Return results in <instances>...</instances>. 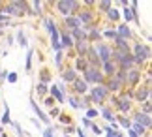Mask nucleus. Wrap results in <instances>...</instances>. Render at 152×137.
Instances as JSON below:
<instances>
[{
	"instance_id": "obj_1",
	"label": "nucleus",
	"mask_w": 152,
	"mask_h": 137,
	"mask_svg": "<svg viewBox=\"0 0 152 137\" xmlns=\"http://www.w3.org/2000/svg\"><path fill=\"white\" fill-rule=\"evenodd\" d=\"M130 55L133 58V66L141 68L143 64H148L150 62V56H152L150 45L143 43V41H135V40H133L132 45H130Z\"/></svg>"
},
{
	"instance_id": "obj_2",
	"label": "nucleus",
	"mask_w": 152,
	"mask_h": 137,
	"mask_svg": "<svg viewBox=\"0 0 152 137\" xmlns=\"http://www.w3.org/2000/svg\"><path fill=\"white\" fill-rule=\"evenodd\" d=\"M0 13H4L6 17H15V19H21V17L28 15V2H23V0H11V2H4Z\"/></svg>"
},
{
	"instance_id": "obj_3",
	"label": "nucleus",
	"mask_w": 152,
	"mask_h": 137,
	"mask_svg": "<svg viewBox=\"0 0 152 137\" xmlns=\"http://www.w3.org/2000/svg\"><path fill=\"white\" fill-rule=\"evenodd\" d=\"M53 8L56 10L58 15L64 17H69V15H75L77 11L81 10V2L79 0H58V2L53 4Z\"/></svg>"
},
{
	"instance_id": "obj_4",
	"label": "nucleus",
	"mask_w": 152,
	"mask_h": 137,
	"mask_svg": "<svg viewBox=\"0 0 152 137\" xmlns=\"http://www.w3.org/2000/svg\"><path fill=\"white\" fill-rule=\"evenodd\" d=\"M88 98H90V102L96 103L98 107H103V105H107L111 94L107 92L105 85H94V86L88 88Z\"/></svg>"
},
{
	"instance_id": "obj_5",
	"label": "nucleus",
	"mask_w": 152,
	"mask_h": 137,
	"mask_svg": "<svg viewBox=\"0 0 152 137\" xmlns=\"http://www.w3.org/2000/svg\"><path fill=\"white\" fill-rule=\"evenodd\" d=\"M141 81H143V70L133 66L132 70H128V71H126V83H124V88H130V90H133L135 86L141 85Z\"/></svg>"
},
{
	"instance_id": "obj_6",
	"label": "nucleus",
	"mask_w": 152,
	"mask_h": 137,
	"mask_svg": "<svg viewBox=\"0 0 152 137\" xmlns=\"http://www.w3.org/2000/svg\"><path fill=\"white\" fill-rule=\"evenodd\" d=\"M81 77H83V81H85L88 86L103 85V83H105V77L102 75V71H100V70H94V68H86Z\"/></svg>"
},
{
	"instance_id": "obj_7",
	"label": "nucleus",
	"mask_w": 152,
	"mask_h": 137,
	"mask_svg": "<svg viewBox=\"0 0 152 137\" xmlns=\"http://www.w3.org/2000/svg\"><path fill=\"white\" fill-rule=\"evenodd\" d=\"M98 55V60H100L102 64L103 62H109L111 60V55H113V47H111L109 41H98V43L92 45Z\"/></svg>"
},
{
	"instance_id": "obj_8",
	"label": "nucleus",
	"mask_w": 152,
	"mask_h": 137,
	"mask_svg": "<svg viewBox=\"0 0 152 137\" xmlns=\"http://www.w3.org/2000/svg\"><path fill=\"white\" fill-rule=\"evenodd\" d=\"M28 103H30V109L34 111V118H38V120L42 122V124H45V128L51 126V118L47 116V113H45L42 107L38 105L36 98H34V94H30V98H28Z\"/></svg>"
},
{
	"instance_id": "obj_9",
	"label": "nucleus",
	"mask_w": 152,
	"mask_h": 137,
	"mask_svg": "<svg viewBox=\"0 0 152 137\" xmlns=\"http://www.w3.org/2000/svg\"><path fill=\"white\" fill-rule=\"evenodd\" d=\"M148 100H150V86L139 85L132 90V102L143 103V102H148Z\"/></svg>"
},
{
	"instance_id": "obj_10",
	"label": "nucleus",
	"mask_w": 152,
	"mask_h": 137,
	"mask_svg": "<svg viewBox=\"0 0 152 137\" xmlns=\"http://www.w3.org/2000/svg\"><path fill=\"white\" fill-rule=\"evenodd\" d=\"M130 118H132V122L139 124V126H143L147 132H150V128H152V118H150V115H145V113H141V111H132Z\"/></svg>"
},
{
	"instance_id": "obj_11",
	"label": "nucleus",
	"mask_w": 152,
	"mask_h": 137,
	"mask_svg": "<svg viewBox=\"0 0 152 137\" xmlns=\"http://www.w3.org/2000/svg\"><path fill=\"white\" fill-rule=\"evenodd\" d=\"M69 86H72V94H73V96H79V98L85 96V94H88V88H90V86L83 81V77H81V75H79Z\"/></svg>"
},
{
	"instance_id": "obj_12",
	"label": "nucleus",
	"mask_w": 152,
	"mask_h": 137,
	"mask_svg": "<svg viewBox=\"0 0 152 137\" xmlns=\"http://www.w3.org/2000/svg\"><path fill=\"white\" fill-rule=\"evenodd\" d=\"M115 32H116V36H118L120 40H124V41H133V30L130 28V25L120 23V25L115 26Z\"/></svg>"
},
{
	"instance_id": "obj_13",
	"label": "nucleus",
	"mask_w": 152,
	"mask_h": 137,
	"mask_svg": "<svg viewBox=\"0 0 152 137\" xmlns=\"http://www.w3.org/2000/svg\"><path fill=\"white\" fill-rule=\"evenodd\" d=\"M105 88H107V92L109 94H122L124 92V85H122V83L118 81V79H115V77H111V79H105Z\"/></svg>"
},
{
	"instance_id": "obj_14",
	"label": "nucleus",
	"mask_w": 152,
	"mask_h": 137,
	"mask_svg": "<svg viewBox=\"0 0 152 137\" xmlns=\"http://www.w3.org/2000/svg\"><path fill=\"white\" fill-rule=\"evenodd\" d=\"M77 77H79V73H77V71H75L72 66H64V70L60 71V81L64 83V85H66V83H68V85H72V83L77 79Z\"/></svg>"
},
{
	"instance_id": "obj_15",
	"label": "nucleus",
	"mask_w": 152,
	"mask_h": 137,
	"mask_svg": "<svg viewBox=\"0 0 152 137\" xmlns=\"http://www.w3.org/2000/svg\"><path fill=\"white\" fill-rule=\"evenodd\" d=\"M49 96L55 100V103L56 105H62V103H66V94L58 90V86L53 83V85H49Z\"/></svg>"
},
{
	"instance_id": "obj_16",
	"label": "nucleus",
	"mask_w": 152,
	"mask_h": 137,
	"mask_svg": "<svg viewBox=\"0 0 152 137\" xmlns=\"http://www.w3.org/2000/svg\"><path fill=\"white\" fill-rule=\"evenodd\" d=\"M62 26H64V32H72L75 28H81V23L77 21L75 15H69V17H64L62 19Z\"/></svg>"
},
{
	"instance_id": "obj_17",
	"label": "nucleus",
	"mask_w": 152,
	"mask_h": 137,
	"mask_svg": "<svg viewBox=\"0 0 152 137\" xmlns=\"http://www.w3.org/2000/svg\"><path fill=\"white\" fill-rule=\"evenodd\" d=\"M116 64L113 62V60H109V62H103L102 66H100V71H102V75L105 77V79H111L115 73H116Z\"/></svg>"
},
{
	"instance_id": "obj_18",
	"label": "nucleus",
	"mask_w": 152,
	"mask_h": 137,
	"mask_svg": "<svg viewBox=\"0 0 152 137\" xmlns=\"http://www.w3.org/2000/svg\"><path fill=\"white\" fill-rule=\"evenodd\" d=\"M98 111H100V116L103 118V120L105 122H115V118H116V113L113 111V107H109V105H103V107H100V109H98Z\"/></svg>"
},
{
	"instance_id": "obj_19",
	"label": "nucleus",
	"mask_w": 152,
	"mask_h": 137,
	"mask_svg": "<svg viewBox=\"0 0 152 137\" xmlns=\"http://www.w3.org/2000/svg\"><path fill=\"white\" fill-rule=\"evenodd\" d=\"M72 47H73V40L69 38V34H68V32H64V30H62V32H60V49L66 53V51L72 49Z\"/></svg>"
},
{
	"instance_id": "obj_20",
	"label": "nucleus",
	"mask_w": 152,
	"mask_h": 137,
	"mask_svg": "<svg viewBox=\"0 0 152 137\" xmlns=\"http://www.w3.org/2000/svg\"><path fill=\"white\" fill-rule=\"evenodd\" d=\"M88 47H90L88 41H75L72 49L75 51V55H77V56H85V55H86V51H88Z\"/></svg>"
},
{
	"instance_id": "obj_21",
	"label": "nucleus",
	"mask_w": 152,
	"mask_h": 137,
	"mask_svg": "<svg viewBox=\"0 0 152 137\" xmlns=\"http://www.w3.org/2000/svg\"><path fill=\"white\" fill-rule=\"evenodd\" d=\"M43 6H45V2H42V0H32V2H28V8H32L34 17L43 15Z\"/></svg>"
},
{
	"instance_id": "obj_22",
	"label": "nucleus",
	"mask_w": 152,
	"mask_h": 137,
	"mask_svg": "<svg viewBox=\"0 0 152 137\" xmlns=\"http://www.w3.org/2000/svg\"><path fill=\"white\" fill-rule=\"evenodd\" d=\"M115 122L118 124V128H122V130H130V126H132V118L128 115H116Z\"/></svg>"
},
{
	"instance_id": "obj_23",
	"label": "nucleus",
	"mask_w": 152,
	"mask_h": 137,
	"mask_svg": "<svg viewBox=\"0 0 152 137\" xmlns=\"http://www.w3.org/2000/svg\"><path fill=\"white\" fill-rule=\"evenodd\" d=\"M75 71H77V73L81 75L83 73V71L88 68V64H86V60H85V56H75V62H73V66H72Z\"/></svg>"
},
{
	"instance_id": "obj_24",
	"label": "nucleus",
	"mask_w": 152,
	"mask_h": 137,
	"mask_svg": "<svg viewBox=\"0 0 152 137\" xmlns=\"http://www.w3.org/2000/svg\"><path fill=\"white\" fill-rule=\"evenodd\" d=\"M34 55H36V49H34V47H28L26 58H25V71H26V73L32 71V58H34Z\"/></svg>"
},
{
	"instance_id": "obj_25",
	"label": "nucleus",
	"mask_w": 152,
	"mask_h": 137,
	"mask_svg": "<svg viewBox=\"0 0 152 137\" xmlns=\"http://www.w3.org/2000/svg\"><path fill=\"white\" fill-rule=\"evenodd\" d=\"M13 38H15V41H17V45H19V47H23V49H26V47H28V38H26V34L23 32V28L17 30V34L13 36Z\"/></svg>"
},
{
	"instance_id": "obj_26",
	"label": "nucleus",
	"mask_w": 152,
	"mask_h": 137,
	"mask_svg": "<svg viewBox=\"0 0 152 137\" xmlns=\"http://www.w3.org/2000/svg\"><path fill=\"white\" fill-rule=\"evenodd\" d=\"M68 34H69V38L73 40V43L75 41H86V32L83 30V28H75V30L68 32Z\"/></svg>"
},
{
	"instance_id": "obj_27",
	"label": "nucleus",
	"mask_w": 152,
	"mask_h": 137,
	"mask_svg": "<svg viewBox=\"0 0 152 137\" xmlns=\"http://www.w3.org/2000/svg\"><path fill=\"white\" fill-rule=\"evenodd\" d=\"M105 17H107V21L109 23H113V26L116 25V23L120 21V10H116V8H111L107 13H105Z\"/></svg>"
},
{
	"instance_id": "obj_28",
	"label": "nucleus",
	"mask_w": 152,
	"mask_h": 137,
	"mask_svg": "<svg viewBox=\"0 0 152 137\" xmlns=\"http://www.w3.org/2000/svg\"><path fill=\"white\" fill-rule=\"evenodd\" d=\"M43 26H45V30H47V34H51L53 30H56V21L53 19V17L49 15V17H43Z\"/></svg>"
},
{
	"instance_id": "obj_29",
	"label": "nucleus",
	"mask_w": 152,
	"mask_h": 137,
	"mask_svg": "<svg viewBox=\"0 0 152 137\" xmlns=\"http://www.w3.org/2000/svg\"><path fill=\"white\" fill-rule=\"evenodd\" d=\"M64 60H66V53L64 51H58V53H55V66H56V70H64Z\"/></svg>"
},
{
	"instance_id": "obj_30",
	"label": "nucleus",
	"mask_w": 152,
	"mask_h": 137,
	"mask_svg": "<svg viewBox=\"0 0 152 137\" xmlns=\"http://www.w3.org/2000/svg\"><path fill=\"white\" fill-rule=\"evenodd\" d=\"M36 94L39 100H43L45 96H49V85H43V83H38L36 85Z\"/></svg>"
},
{
	"instance_id": "obj_31",
	"label": "nucleus",
	"mask_w": 152,
	"mask_h": 137,
	"mask_svg": "<svg viewBox=\"0 0 152 137\" xmlns=\"http://www.w3.org/2000/svg\"><path fill=\"white\" fill-rule=\"evenodd\" d=\"M13 120H11V111H10V107L6 105L4 107V115L0 116V126H8V124H11Z\"/></svg>"
},
{
	"instance_id": "obj_32",
	"label": "nucleus",
	"mask_w": 152,
	"mask_h": 137,
	"mask_svg": "<svg viewBox=\"0 0 152 137\" xmlns=\"http://www.w3.org/2000/svg\"><path fill=\"white\" fill-rule=\"evenodd\" d=\"M96 8L100 13H107V11L113 8V2L111 0H102V2H96Z\"/></svg>"
},
{
	"instance_id": "obj_33",
	"label": "nucleus",
	"mask_w": 152,
	"mask_h": 137,
	"mask_svg": "<svg viewBox=\"0 0 152 137\" xmlns=\"http://www.w3.org/2000/svg\"><path fill=\"white\" fill-rule=\"evenodd\" d=\"M92 107V102H90V98H88V94H85V96H81L79 98V109H90Z\"/></svg>"
},
{
	"instance_id": "obj_34",
	"label": "nucleus",
	"mask_w": 152,
	"mask_h": 137,
	"mask_svg": "<svg viewBox=\"0 0 152 137\" xmlns=\"http://www.w3.org/2000/svg\"><path fill=\"white\" fill-rule=\"evenodd\" d=\"M66 102L72 109H79V96H73V94H68L66 96Z\"/></svg>"
},
{
	"instance_id": "obj_35",
	"label": "nucleus",
	"mask_w": 152,
	"mask_h": 137,
	"mask_svg": "<svg viewBox=\"0 0 152 137\" xmlns=\"http://www.w3.org/2000/svg\"><path fill=\"white\" fill-rule=\"evenodd\" d=\"M130 130L133 133H137L139 137H143V135H147V133H150V132H147L143 126H139V124H135V122H132V126H130Z\"/></svg>"
},
{
	"instance_id": "obj_36",
	"label": "nucleus",
	"mask_w": 152,
	"mask_h": 137,
	"mask_svg": "<svg viewBox=\"0 0 152 137\" xmlns=\"http://www.w3.org/2000/svg\"><path fill=\"white\" fill-rule=\"evenodd\" d=\"M38 83H43V85H49V83H51V75H49V70H42V71H39V81Z\"/></svg>"
},
{
	"instance_id": "obj_37",
	"label": "nucleus",
	"mask_w": 152,
	"mask_h": 137,
	"mask_svg": "<svg viewBox=\"0 0 152 137\" xmlns=\"http://www.w3.org/2000/svg\"><path fill=\"white\" fill-rule=\"evenodd\" d=\"M11 126L15 128V133H17V137H30V133H28V132H25V130L21 128V124H19V122H11Z\"/></svg>"
},
{
	"instance_id": "obj_38",
	"label": "nucleus",
	"mask_w": 152,
	"mask_h": 137,
	"mask_svg": "<svg viewBox=\"0 0 152 137\" xmlns=\"http://www.w3.org/2000/svg\"><path fill=\"white\" fill-rule=\"evenodd\" d=\"M96 116H100V111L94 109V107H90V109H86V111H85V118H88V120L94 122V118H96Z\"/></svg>"
},
{
	"instance_id": "obj_39",
	"label": "nucleus",
	"mask_w": 152,
	"mask_h": 137,
	"mask_svg": "<svg viewBox=\"0 0 152 137\" xmlns=\"http://www.w3.org/2000/svg\"><path fill=\"white\" fill-rule=\"evenodd\" d=\"M137 111L145 113V115H150V111H152V102L148 100V102H143V103H139V109H137Z\"/></svg>"
},
{
	"instance_id": "obj_40",
	"label": "nucleus",
	"mask_w": 152,
	"mask_h": 137,
	"mask_svg": "<svg viewBox=\"0 0 152 137\" xmlns=\"http://www.w3.org/2000/svg\"><path fill=\"white\" fill-rule=\"evenodd\" d=\"M6 81H8L10 85H15V83L19 81V75H17V71H8V75H6Z\"/></svg>"
},
{
	"instance_id": "obj_41",
	"label": "nucleus",
	"mask_w": 152,
	"mask_h": 137,
	"mask_svg": "<svg viewBox=\"0 0 152 137\" xmlns=\"http://www.w3.org/2000/svg\"><path fill=\"white\" fill-rule=\"evenodd\" d=\"M58 122L64 124V126H69V124H72V116L66 115V113H60V115H58Z\"/></svg>"
},
{
	"instance_id": "obj_42",
	"label": "nucleus",
	"mask_w": 152,
	"mask_h": 137,
	"mask_svg": "<svg viewBox=\"0 0 152 137\" xmlns=\"http://www.w3.org/2000/svg\"><path fill=\"white\" fill-rule=\"evenodd\" d=\"M42 137H56L55 135V126H47V128H43V132H42Z\"/></svg>"
},
{
	"instance_id": "obj_43",
	"label": "nucleus",
	"mask_w": 152,
	"mask_h": 137,
	"mask_svg": "<svg viewBox=\"0 0 152 137\" xmlns=\"http://www.w3.org/2000/svg\"><path fill=\"white\" fill-rule=\"evenodd\" d=\"M60 113H62V109H60L58 105H55V107H53V109L49 111V115H47V116H49V118H51V116H53V118H58V115H60Z\"/></svg>"
},
{
	"instance_id": "obj_44",
	"label": "nucleus",
	"mask_w": 152,
	"mask_h": 137,
	"mask_svg": "<svg viewBox=\"0 0 152 137\" xmlns=\"http://www.w3.org/2000/svg\"><path fill=\"white\" fill-rule=\"evenodd\" d=\"M43 105H45V107H49V109H53V107H55L56 103H55V100H53L51 96H45V98H43Z\"/></svg>"
},
{
	"instance_id": "obj_45",
	"label": "nucleus",
	"mask_w": 152,
	"mask_h": 137,
	"mask_svg": "<svg viewBox=\"0 0 152 137\" xmlns=\"http://www.w3.org/2000/svg\"><path fill=\"white\" fill-rule=\"evenodd\" d=\"M90 130H92V132H94V135H96V137H100V135L103 133V130H102L100 126H98L96 122H92V126H90Z\"/></svg>"
},
{
	"instance_id": "obj_46",
	"label": "nucleus",
	"mask_w": 152,
	"mask_h": 137,
	"mask_svg": "<svg viewBox=\"0 0 152 137\" xmlns=\"http://www.w3.org/2000/svg\"><path fill=\"white\" fill-rule=\"evenodd\" d=\"M81 122H83V126H81V128H83L85 132H86V130H88V128L92 126V120H88V118H85V116L81 118Z\"/></svg>"
},
{
	"instance_id": "obj_47",
	"label": "nucleus",
	"mask_w": 152,
	"mask_h": 137,
	"mask_svg": "<svg viewBox=\"0 0 152 137\" xmlns=\"http://www.w3.org/2000/svg\"><path fill=\"white\" fill-rule=\"evenodd\" d=\"M73 132H75V126H73V124H69V126L64 128V135H69V133H73Z\"/></svg>"
},
{
	"instance_id": "obj_48",
	"label": "nucleus",
	"mask_w": 152,
	"mask_h": 137,
	"mask_svg": "<svg viewBox=\"0 0 152 137\" xmlns=\"http://www.w3.org/2000/svg\"><path fill=\"white\" fill-rule=\"evenodd\" d=\"M30 120H32V124H34V126H36L38 130H43V124H42V122H39V120H38V118H34V116H32V118H30Z\"/></svg>"
},
{
	"instance_id": "obj_49",
	"label": "nucleus",
	"mask_w": 152,
	"mask_h": 137,
	"mask_svg": "<svg viewBox=\"0 0 152 137\" xmlns=\"http://www.w3.org/2000/svg\"><path fill=\"white\" fill-rule=\"evenodd\" d=\"M75 133H77V137H88L83 128H75Z\"/></svg>"
},
{
	"instance_id": "obj_50",
	"label": "nucleus",
	"mask_w": 152,
	"mask_h": 137,
	"mask_svg": "<svg viewBox=\"0 0 152 137\" xmlns=\"http://www.w3.org/2000/svg\"><path fill=\"white\" fill-rule=\"evenodd\" d=\"M141 36H145V40H147V45L150 43V32L148 30H143V28H141Z\"/></svg>"
},
{
	"instance_id": "obj_51",
	"label": "nucleus",
	"mask_w": 152,
	"mask_h": 137,
	"mask_svg": "<svg viewBox=\"0 0 152 137\" xmlns=\"http://www.w3.org/2000/svg\"><path fill=\"white\" fill-rule=\"evenodd\" d=\"M13 43H15V38H13V36H8V38H6V45L11 47Z\"/></svg>"
},
{
	"instance_id": "obj_52",
	"label": "nucleus",
	"mask_w": 152,
	"mask_h": 137,
	"mask_svg": "<svg viewBox=\"0 0 152 137\" xmlns=\"http://www.w3.org/2000/svg\"><path fill=\"white\" fill-rule=\"evenodd\" d=\"M120 132H113V130H109V132H105V137H118Z\"/></svg>"
},
{
	"instance_id": "obj_53",
	"label": "nucleus",
	"mask_w": 152,
	"mask_h": 137,
	"mask_svg": "<svg viewBox=\"0 0 152 137\" xmlns=\"http://www.w3.org/2000/svg\"><path fill=\"white\" fill-rule=\"evenodd\" d=\"M6 75H8V71H6V70H0V83L6 81Z\"/></svg>"
},
{
	"instance_id": "obj_54",
	"label": "nucleus",
	"mask_w": 152,
	"mask_h": 137,
	"mask_svg": "<svg viewBox=\"0 0 152 137\" xmlns=\"http://www.w3.org/2000/svg\"><path fill=\"white\" fill-rule=\"evenodd\" d=\"M0 135H4V126H0Z\"/></svg>"
},
{
	"instance_id": "obj_55",
	"label": "nucleus",
	"mask_w": 152,
	"mask_h": 137,
	"mask_svg": "<svg viewBox=\"0 0 152 137\" xmlns=\"http://www.w3.org/2000/svg\"><path fill=\"white\" fill-rule=\"evenodd\" d=\"M118 137H126V133H122V132H120V133H118Z\"/></svg>"
}]
</instances>
